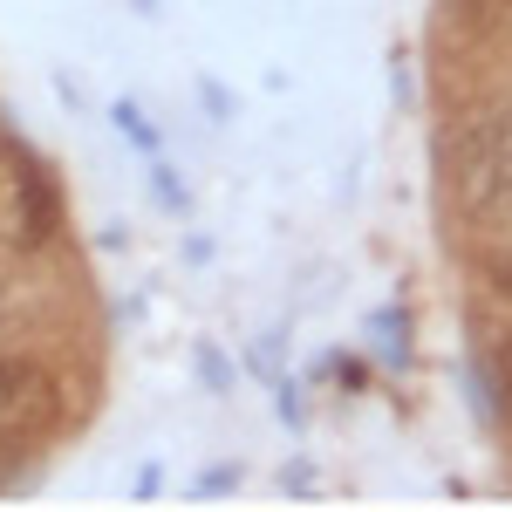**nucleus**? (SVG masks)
<instances>
[{"instance_id": "nucleus-1", "label": "nucleus", "mask_w": 512, "mask_h": 512, "mask_svg": "<svg viewBox=\"0 0 512 512\" xmlns=\"http://www.w3.org/2000/svg\"><path fill=\"white\" fill-rule=\"evenodd\" d=\"M451 192L485 226H512V103H492L451 137Z\"/></svg>"}, {"instance_id": "nucleus-2", "label": "nucleus", "mask_w": 512, "mask_h": 512, "mask_svg": "<svg viewBox=\"0 0 512 512\" xmlns=\"http://www.w3.org/2000/svg\"><path fill=\"white\" fill-rule=\"evenodd\" d=\"M55 226H62V198H55L48 164L28 144L0 137V246L7 253H35V246L55 239Z\"/></svg>"}, {"instance_id": "nucleus-3", "label": "nucleus", "mask_w": 512, "mask_h": 512, "mask_svg": "<svg viewBox=\"0 0 512 512\" xmlns=\"http://www.w3.org/2000/svg\"><path fill=\"white\" fill-rule=\"evenodd\" d=\"M62 424V383L28 362V355H0V444H41Z\"/></svg>"}, {"instance_id": "nucleus-4", "label": "nucleus", "mask_w": 512, "mask_h": 512, "mask_svg": "<svg viewBox=\"0 0 512 512\" xmlns=\"http://www.w3.org/2000/svg\"><path fill=\"white\" fill-rule=\"evenodd\" d=\"M478 369H485V410L499 424H512V335H492Z\"/></svg>"}, {"instance_id": "nucleus-5", "label": "nucleus", "mask_w": 512, "mask_h": 512, "mask_svg": "<svg viewBox=\"0 0 512 512\" xmlns=\"http://www.w3.org/2000/svg\"><path fill=\"white\" fill-rule=\"evenodd\" d=\"M369 349H376V362L403 369V362H410V315H403V308H383V315H369Z\"/></svg>"}, {"instance_id": "nucleus-6", "label": "nucleus", "mask_w": 512, "mask_h": 512, "mask_svg": "<svg viewBox=\"0 0 512 512\" xmlns=\"http://www.w3.org/2000/svg\"><path fill=\"white\" fill-rule=\"evenodd\" d=\"M110 123H117L123 137H130V144H137V151H144V158H158V123L144 117V110H137V103H130V96H117V103H110Z\"/></svg>"}, {"instance_id": "nucleus-7", "label": "nucleus", "mask_w": 512, "mask_h": 512, "mask_svg": "<svg viewBox=\"0 0 512 512\" xmlns=\"http://www.w3.org/2000/svg\"><path fill=\"white\" fill-rule=\"evenodd\" d=\"M151 192H158L164 212H185V205H192V185H185V178H178L164 158H151Z\"/></svg>"}, {"instance_id": "nucleus-8", "label": "nucleus", "mask_w": 512, "mask_h": 512, "mask_svg": "<svg viewBox=\"0 0 512 512\" xmlns=\"http://www.w3.org/2000/svg\"><path fill=\"white\" fill-rule=\"evenodd\" d=\"M233 485H239V465H205L192 492H198V499H219V492H233Z\"/></svg>"}, {"instance_id": "nucleus-9", "label": "nucleus", "mask_w": 512, "mask_h": 512, "mask_svg": "<svg viewBox=\"0 0 512 512\" xmlns=\"http://www.w3.org/2000/svg\"><path fill=\"white\" fill-rule=\"evenodd\" d=\"M198 376H205V390H233V369L219 362V349H198Z\"/></svg>"}, {"instance_id": "nucleus-10", "label": "nucleus", "mask_w": 512, "mask_h": 512, "mask_svg": "<svg viewBox=\"0 0 512 512\" xmlns=\"http://www.w3.org/2000/svg\"><path fill=\"white\" fill-rule=\"evenodd\" d=\"M198 103H205V117H212V123H233V103H226V89H219L212 76L198 82Z\"/></svg>"}, {"instance_id": "nucleus-11", "label": "nucleus", "mask_w": 512, "mask_h": 512, "mask_svg": "<svg viewBox=\"0 0 512 512\" xmlns=\"http://www.w3.org/2000/svg\"><path fill=\"white\" fill-rule=\"evenodd\" d=\"M328 376H335V383H349V390H362V362H342V355H335V362H328Z\"/></svg>"}, {"instance_id": "nucleus-12", "label": "nucleus", "mask_w": 512, "mask_h": 512, "mask_svg": "<svg viewBox=\"0 0 512 512\" xmlns=\"http://www.w3.org/2000/svg\"><path fill=\"white\" fill-rule=\"evenodd\" d=\"M158 485H164V472H158V465H144V472H137V499H151Z\"/></svg>"}, {"instance_id": "nucleus-13", "label": "nucleus", "mask_w": 512, "mask_h": 512, "mask_svg": "<svg viewBox=\"0 0 512 512\" xmlns=\"http://www.w3.org/2000/svg\"><path fill=\"white\" fill-rule=\"evenodd\" d=\"M492 274H499V294H512V260H499Z\"/></svg>"}, {"instance_id": "nucleus-14", "label": "nucleus", "mask_w": 512, "mask_h": 512, "mask_svg": "<svg viewBox=\"0 0 512 512\" xmlns=\"http://www.w3.org/2000/svg\"><path fill=\"white\" fill-rule=\"evenodd\" d=\"M506 7H512V0H506Z\"/></svg>"}]
</instances>
